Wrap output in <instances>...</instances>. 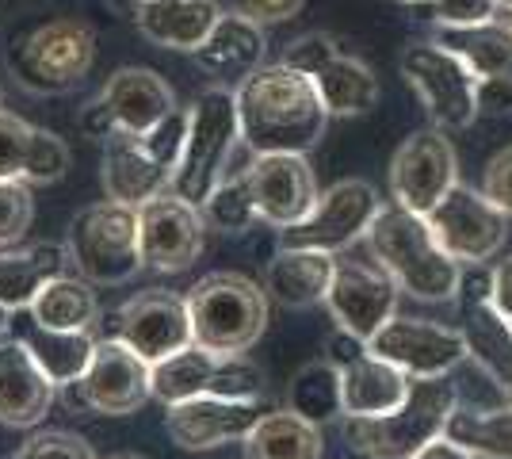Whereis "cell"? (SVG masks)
<instances>
[{"label": "cell", "instance_id": "obj_1", "mask_svg": "<svg viewBox=\"0 0 512 459\" xmlns=\"http://www.w3.org/2000/svg\"><path fill=\"white\" fill-rule=\"evenodd\" d=\"M237 115L249 153H310L333 119L318 85L283 62L260 66L237 85Z\"/></svg>", "mask_w": 512, "mask_h": 459}, {"label": "cell", "instance_id": "obj_2", "mask_svg": "<svg viewBox=\"0 0 512 459\" xmlns=\"http://www.w3.org/2000/svg\"><path fill=\"white\" fill-rule=\"evenodd\" d=\"M367 249L386 276L421 303H448L459 295L463 264L436 241L425 215H413L398 203H383L367 230Z\"/></svg>", "mask_w": 512, "mask_h": 459}, {"label": "cell", "instance_id": "obj_3", "mask_svg": "<svg viewBox=\"0 0 512 459\" xmlns=\"http://www.w3.org/2000/svg\"><path fill=\"white\" fill-rule=\"evenodd\" d=\"M455 410L459 387L448 375L413 379L398 410L379 417H344V440L367 459H413L425 444L448 433Z\"/></svg>", "mask_w": 512, "mask_h": 459}, {"label": "cell", "instance_id": "obj_4", "mask_svg": "<svg viewBox=\"0 0 512 459\" xmlns=\"http://www.w3.org/2000/svg\"><path fill=\"white\" fill-rule=\"evenodd\" d=\"M241 138V115H237V88L211 85L203 88L188 108V142L180 153V165L172 173L169 192L203 207L207 196L230 176Z\"/></svg>", "mask_w": 512, "mask_h": 459}, {"label": "cell", "instance_id": "obj_5", "mask_svg": "<svg viewBox=\"0 0 512 459\" xmlns=\"http://www.w3.org/2000/svg\"><path fill=\"white\" fill-rule=\"evenodd\" d=\"M192 337L218 356H245L268 329V291L241 272H211L188 291Z\"/></svg>", "mask_w": 512, "mask_h": 459}, {"label": "cell", "instance_id": "obj_6", "mask_svg": "<svg viewBox=\"0 0 512 459\" xmlns=\"http://www.w3.org/2000/svg\"><path fill=\"white\" fill-rule=\"evenodd\" d=\"M69 261L88 284L119 287L138 276L142 264V238H138V207L104 199L85 207L69 226Z\"/></svg>", "mask_w": 512, "mask_h": 459}, {"label": "cell", "instance_id": "obj_7", "mask_svg": "<svg viewBox=\"0 0 512 459\" xmlns=\"http://www.w3.org/2000/svg\"><path fill=\"white\" fill-rule=\"evenodd\" d=\"M92 62H96V31H92V23L77 20V16L39 23L8 54L16 81L35 96L73 92L88 77Z\"/></svg>", "mask_w": 512, "mask_h": 459}, {"label": "cell", "instance_id": "obj_8", "mask_svg": "<svg viewBox=\"0 0 512 459\" xmlns=\"http://www.w3.org/2000/svg\"><path fill=\"white\" fill-rule=\"evenodd\" d=\"M406 85L421 96L432 127L444 131H467L482 115V81L467 69L463 58H455L448 46L409 43L398 58Z\"/></svg>", "mask_w": 512, "mask_h": 459}, {"label": "cell", "instance_id": "obj_9", "mask_svg": "<svg viewBox=\"0 0 512 459\" xmlns=\"http://www.w3.org/2000/svg\"><path fill=\"white\" fill-rule=\"evenodd\" d=\"M62 402L77 414H104V417H127L138 414L153 398V364L142 360L127 341L100 337L92 364L81 379L65 383Z\"/></svg>", "mask_w": 512, "mask_h": 459}, {"label": "cell", "instance_id": "obj_10", "mask_svg": "<svg viewBox=\"0 0 512 459\" xmlns=\"http://www.w3.org/2000/svg\"><path fill=\"white\" fill-rule=\"evenodd\" d=\"M379 211H383V199L375 192V184H367L360 176H348V180H337L325 192H318L314 207L306 211V219L279 230V245L344 253L356 241L367 238V230H371Z\"/></svg>", "mask_w": 512, "mask_h": 459}, {"label": "cell", "instance_id": "obj_11", "mask_svg": "<svg viewBox=\"0 0 512 459\" xmlns=\"http://www.w3.org/2000/svg\"><path fill=\"white\" fill-rule=\"evenodd\" d=\"M100 337L127 341L142 360H169L172 352L195 345L192 337V310L188 295H176L165 287H146L130 295L127 303L111 314H100Z\"/></svg>", "mask_w": 512, "mask_h": 459}, {"label": "cell", "instance_id": "obj_12", "mask_svg": "<svg viewBox=\"0 0 512 459\" xmlns=\"http://www.w3.org/2000/svg\"><path fill=\"white\" fill-rule=\"evenodd\" d=\"M264 391V372L245 356H218L199 345L172 352L153 364V398L161 406H176L188 398H256Z\"/></svg>", "mask_w": 512, "mask_h": 459}, {"label": "cell", "instance_id": "obj_13", "mask_svg": "<svg viewBox=\"0 0 512 459\" xmlns=\"http://www.w3.org/2000/svg\"><path fill=\"white\" fill-rule=\"evenodd\" d=\"M459 184V157L444 127L413 131L390 157V199L413 215H432Z\"/></svg>", "mask_w": 512, "mask_h": 459}, {"label": "cell", "instance_id": "obj_14", "mask_svg": "<svg viewBox=\"0 0 512 459\" xmlns=\"http://www.w3.org/2000/svg\"><path fill=\"white\" fill-rule=\"evenodd\" d=\"M425 219L436 241L459 264H486L505 249L509 215L486 192H474L470 184H455Z\"/></svg>", "mask_w": 512, "mask_h": 459}, {"label": "cell", "instance_id": "obj_15", "mask_svg": "<svg viewBox=\"0 0 512 459\" xmlns=\"http://www.w3.org/2000/svg\"><path fill=\"white\" fill-rule=\"evenodd\" d=\"M367 349L402 368L409 379L451 375L470 356L463 329L440 326L432 318H398V314L367 341Z\"/></svg>", "mask_w": 512, "mask_h": 459}, {"label": "cell", "instance_id": "obj_16", "mask_svg": "<svg viewBox=\"0 0 512 459\" xmlns=\"http://www.w3.org/2000/svg\"><path fill=\"white\" fill-rule=\"evenodd\" d=\"M474 276H463L459 284V303H463V337H467L470 360L482 368L497 394L512 402V326L509 318L493 306V268L470 264Z\"/></svg>", "mask_w": 512, "mask_h": 459}, {"label": "cell", "instance_id": "obj_17", "mask_svg": "<svg viewBox=\"0 0 512 459\" xmlns=\"http://www.w3.org/2000/svg\"><path fill=\"white\" fill-rule=\"evenodd\" d=\"M207 222L203 211L180 199L176 192L146 199L138 207V238H142V264L153 272H184L203 253Z\"/></svg>", "mask_w": 512, "mask_h": 459}, {"label": "cell", "instance_id": "obj_18", "mask_svg": "<svg viewBox=\"0 0 512 459\" xmlns=\"http://www.w3.org/2000/svg\"><path fill=\"white\" fill-rule=\"evenodd\" d=\"M245 184L260 222L276 230L306 219V211L318 199V180L306 153H253L245 165Z\"/></svg>", "mask_w": 512, "mask_h": 459}, {"label": "cell", "instance_id": "obj_19", "mask_svg": "<svg viewBox=\"0 0 512 459\" xmlns=\"http://www.w3.org/2000/svg\"><path fill=\"white\" fill-rule=\"evenodd\" d=\"M165 429H169L172 444H180L184 452H211L222 448L230 440H245L256 429V421L276 410L268 406L260 394L256 398H188V402H176L165 406Z\"/></svg>", "mask_w": 512, "mask_h": 459}, {"label": "cell", "instance_id": "obj_20", "mask_svg": "<svg viewBox=\"0 0 512 459\" xmlns=\"http://www.w3.org/2000/svg\"><path fill=\"white\" fill-rule=\"evenodd\" d=\"M325 306H329L337 326L363 337V341H371L398 310V284L386 276L379 264L337 261Z\"/></svg>", "mask_w": 512, "mask_h": 459}, {"label": "cell", "instance_id": "obj_21", "mask_svg": "<svg viewBox=\"0 0 512 459\" xmlns=\"http://www.w3.org/2000/svg\"><path fill=\"white\" fill-rule=\"evenodd\" d=\"M8 337L20 341L23 349L39 360V368L58 383V391H62L65 383H73V379H81L88 372L96 341H100V337H92V329H77L73 333V329L43 326L31 314V306L8 310Z\"/></svg>", "mask_w": 512, "mask_h": 459}, {"label": "cell", "instance_id": "obj_22", "mask_svg": "<svg viewBox=\"0 0 512 459\" xmlns=\"http://www.w3.org/2000/svg\"><path fill=\"white\" fill-rule=\"evenodd\" d=\"M58 402V383L20 341H0V425L35 429Z\"/></svg>", "mask_w": 512, "mask_h": 459}, {"label": "cell", "instance_id": "obj_23", "mask_svg": "<svg viewBox=\"0 0 512 459\" xmlns=\"http://www.w3.org/2000/svg\"><path fill=\"white\" fill-rule=\"evenodd\" d=\"M100 100L115 119V131H134L146 134L153 131L161 119H169L176 111V92L169 81L146 66H123L107 77L100 88Z\"/></svg>", "mask_w": 512, "mask_h": 459}, {"label": "cell", "instance_id": "obj_24", "mask_svg": "<svg viewBox=\"0 0 512 459\" xmlns=\"http://www.w3.org/2000/svg\"><path fill=\"white\" fill-rule=\"evenodd\" d=\"M264 54H268L264 27L241 12H222V20L214 23L207 43L195 50V62L218 85L237 88L264 66Z\"/></svg>", "mask_w": 512, "mask_h": 459}, {"label": "cell", "instance_id": "obj_25", "mask_svg": "<svg viewBox=\"0 0 512 459\" xmlns=\"http://www.w3.org/2000/svg\"><path fill=\"white\" fill-rule=\"evenodd\" d=\"M104 192L107 199H119L130 207H142L146 199L169 192L172 173L146 150L142 134L134 131H115L104 138Z\"/></svg>", "mask_w": 512, "mask_h": 459}, {"label": "cell", "instance_id": "obj_26", "mask_svg": "<svg viewBox=\"0 0 512 459\" xmlns=\"http://www.w3.org/2000/svg\"><path fill=\"white\" fill-rule=\"evenodd\" d=\"M222 8L214 0H134V27L153 46L195 54L207 43Z\"/></svg>", "mask_w": 512, "mask_h": 459}, {"label": "cell", "instance_id": "obj_27", "mask_svg": "<svg viewBox=\"0 0 512 459\" xmlns=\"http://www.w3.org/2000/svg\"><path fill=\"white\" fill-rule=\"evenodd\" d=\"M337 253L321 249H287L279 245L276 257L264 268V291L287 310H306V306L325 303L329 284H333Z\"/></svg>", "mask_w": 512, "mask_h": 459}, {"label": "cell", "instance_id": "obj_28", "mask_svg": "<svg viewBox=\"0 0 512 459\" xmlns=\"http://www.w3.org/2000/svg\"><path fill=\"white\" fill-rule=\"evenodd\" d=\"M409 379L402 368H394L390 360L367 352L360 360H352L341 368V394H344V417H379L390 414L406 402Z\"/></svg>", "mask_w": 512, "mask_h": 459}, {"label": "cell", "instance_id": "obj_29", "mask_svg": "<svg viewBox=\"0 0 512 459\" xmlns=\"http://www.w3.org/2000/svg\"><path fill=\"white\" fill-rule=\"evenodd\" d=\"M436 43L463 58L478 81H512V23L501 16L470 27H440Z\"/></svg>", "mask_w": 512, "mask_h": 459}, {"label": "cell", "instance_id": "obj_30", "mask_svg": "<svg viewBox=\"0 0 512 459\" xmlns=\"http://www.w3.org/2000/svg\"><path fill=\"white\" fill-rule=\"evenodd\" d=\"M69 249L65 245H31V249H0V310L31 306L50 280L65 276Z\"/></svg>", "mask_w": 512, "mask_h": 459}, {"label": "cell", "instance_id": "obj_31", "mask_svg": "<svg viewBox=\"0 0 512 459\" xmlns=\"http://www.w3.org/2000/svg\"><path fill=\"white\" fill-rule=\"evenodd\" d=\"M245 459H321V425L287 410H268L256 421V429L241 440Z\"/></svg>", "mask_w": 512, "mask_h": 459}, {"label": "cell", "instance_id": "obj_32", "mask_svg": "<svg viewBox=\"0 0 512 459\" xmlns=\"http://www.w3.org/2000/svg\"><path fill=\"white\" fill-rule=\"evenodd\" d=\"M321 92V104L329 115H367V111L379 104V81L367 62L352 58V54H337L329 66H321L314 77H310Z\"/></svg>", "mask_w": 512, "mask_h": 459}, {"label": "cell", "instance_id": "obj_33", "mask_svg": "<svg viewBox=\"0 0 512 459\" xmlns=\"http://www.w3.org/2000/svg\"><path fill=\"white\" fill-rule=\"evenodd\" d=\"M448 437L478 459H512V402L490 410L459 406L451 414Z\"/></svg>", "mask_w": 512, "mask_h": 459}, {"label": "cell", "instance_id": "obj_34", "mask_svg": "<svg viewBox=\"0 0 512 459\" xmlns=\"http://www.w3.org/2000/svg\"><path fill=\"white\" fill-rule=\"evenodd\" d=\"M31 314L50 329H96L100 322V303H96V291L85 276H58L35 295Z\"/></svg>", "mask_w": 512, "mask_h": 459}, {"label": "cell", "instance_id": "obj_35", "mask_svg": "<svg viewBox=\"0 0 512 459\" xmlns=\"http://www.w3.org/2000/svg\"><path fill=\"white\" fill-rule=\"evenodd\" d=\"M287 406L299 417L325 425L344 417V394H341V368L329 360H310L302 364L291 387H287Z\"/></svg>", "mask_w": 512, "mask_h": 459}, {"label": "cell", "instance_id": "obj_36", "mask_svg": "<svg viewBox=\"0 0 512 459\" xmlns=\"http://www.w3.org/2000/svg\"><path fill=\"white\" fill-rule=\"evenodd\" d=\"M199 211H203L207 230H218V234H245V230H253L260 215H256V203L249 196V184H245V169L226 176Z\"/></svg>", "mask_w": 512, "mask_h": 459}, {"label": "cell", "instance_id": "obj_37", "mask_svg": "<svg viewBox=\"0 0 512 459\" xmlns=\"http://www.w3.org/2000/svg\"><path fill=\"white\" fill-rule=\"evenodd\" d=\"M35 199L27 180H0V249H12L31 230Z\"/></svg>", "mask_w": 512, "mask_h": 459}, {"label": "cell", "instance_id": "obj_38", "mask_svg": "<svg viewBox=\"0 0 512 459\" xmlns=\"http://www.w3.org/2000/svg\"><path fill=\"white\" fill-rule=\"evenodd\" d=\"M65 169H69V146H65L54 131L35 127L23 180H27V184H54V180H62L65 176Z\"/></svg>", "mask_w": 512, "mask_h": 459}, {"label": "cell", "instance_id": "obj_39", "mask_svg": "<svg viewBox=\"0 0 512 459\" xmlns=\"http://www.w3.org/2000/svg\"><path fill=\"white\" fill-rule=\"evenodd\" d=\"M31 138H35V127L27 119L0 111V180H23Z\"/></svg>", "mask_w": 512, "mask_h": 459}, {"label": "cell", "instance_id": "obj_40", "mask_svg": "<svg viewBox=\"0 0 512 459\" xmlns=\"http://www.w3.org/2000/svg\"><path fill=\"white\" fill-rule=\"evenodd\" d=\"M12 459H96L92 444L77 433H65V429H46V433H35L27 437L20 452Z\"/></svg>", "mask_w": 512, "mask_h": 459}, {"label": "cell", "instance_id": "obj_41", "mask_svg": "<svg viewBox=\"0 0 512 459\" xmlns=\"http://www.w3.org/2000/svg\"><path fill=\"white\" fill-rule=\"evenodd\" d=\"M341 54V43L329 35V31H310V35H299L295 43L283 50V66L299 69V73H306V77H314L321 66H329L333 58Z\"/></svg>", "mask_w": 512, "mask_h": 459}, {"label": "cell", "instance_id": "obj_42", "mask_svg": "<svg viewBox=\"0 0 512 459\" xmlns=\"http://www.w3.org/2000/svg\"><path fill=\"white\" fill-rule=\"evenodd\" d=\"M440 27H470L501 16V0H432Z\"/></svg>", "mask_w": 512, "mask_h": 459}, {"label": "cell", "instance_id": "obj_43", "mask_svg": "<svg viewBox=\"0 0 512 459\" xmlns=\"http://www.w3.org/2000/svg\"><path fill=\"white\" fill-rule=\"evenodd\" d=\"M482 192L505 211L512 219V146L497 150L486 161V173H482Z\"/></svg>", "mask_w": 512, "mask_h": 459}, {"label": "cell", "instance_id": "obj_44", "mask_svg": "<svg viewBox=\"0 0 512 459\" xmlns=\"http://www.w3.org/2000/svg\"><path fill=\"white\" fill-rule=\"evenodd\" d=\"M302 4L306 0H234V12L256 20L260 27H268V23H283L291 16H299Z\"/></svg>", "mask_w": 512, "mask_h": 459}, {"label": "cell", "instance_id": "obj_45", "mask_svg": "<svg viewBox=\"0 0 512 459\" xmlns=\"http://www.w3.org/2000/svg\"><path fill=\"white\" fill-rule=\"evenodd\" d=\"M367 341L363 337H356V333H348V329H333L329 333V341H325V360L329 364H337V368H348L352 360H360V356H367Z\"/></svg>", "mask_w": 512, "mask_h": 459}, {"label": "cell", "instance_id": "obj_46", "mask_svg": "<svg viewBox=\"0 0 512 459\" xmlns=\"http://www.w3.org/2000/svg\"><path fill=\"white\" fill-rule=\"evenodd\" d=\"M490 299L493 306L509 318V326H512V253L505 257V261H497L493 264V287H490Z\"/></svg>", "mask_w": 512, "mask_h": 459}, {"label": "cell", "instance_id": "obj_47", "mask_svg": "<svg viewBox=\"0 0 512 459\" xmlns=\"http://www.w3.org/2000/svg\"><path fill=\"white\" fill-rule=\"evenodd\" d=\"M81 131H85L88 138H107V134H115V119H111V111L104 108L100 96H96L85 108V115H81Z\"/></svg>", "mask_w": 512, "mask_h": 459}, {"label": "cell", "instance_id": "obj_48", "mask_svg": "<svg viewBox=\"0 0 512 459\" xmlns=\"http://www.w3.org/2000/svg\"><path fill=\"white\" fill-rule=\"evenodd\" d=\"M413 459H478V456H470L463 444H455V440H451L448 433H444L440 440L425 444V448H421V452H417Z\"/></svg>", "mask_w": 512, "mask_h": 459}, {"label": "cell", "instance_id": "obj_49", "mask_svg": "<svg viewBox=\"0 0 512 459\" xmlns=\"http://www.w3.org/2000/svg\"><path fill=\"white\" fill-rule=\"evenodd\" d=\"M111 459H146V456H138V452H119V456H111Z\"/></svg>", "mask_w": 512, "mask_h": 459}, {"label": "cell", "instance_id": "obj_50", "mask_svg": "<svg viewBox=\"0 0 512 459\" xmlns=\"http://www.w3.org/2000/svg\"><path fill=\"white\" fill-rule=\"evenodd\" d=\"M501 12H509L512 16V0H501Z\"/></svg>", "mask_w": 512, "mask_h": 459}, {"label": "cell", "instance_id": "obj_51", "mask_svg": "<svg viewBox=\"0 0 512 459\" xmlns=\"http://www.w3.org/2000/svg\"><path fill=\"white\" fill-rule=\"evenodd\" d=\"M402 4H425V0H402Z\"/></svg>", "mask_w": 512, "mask_h": 459}, {"label": "cell", "instance_id": "obj_52", "mask_svg": "<svg viewBox=\"0 0 512 459\" xmlns=\"http://www.w3.org/2000/svg\"><path fill=\"white\" fill-rule=\"evenodd\" d=\"M0 111H4V92H0Z\"/></svg>", "mask_w": 512, "mask_h": 459}]
</instances>
